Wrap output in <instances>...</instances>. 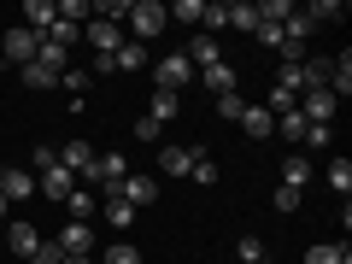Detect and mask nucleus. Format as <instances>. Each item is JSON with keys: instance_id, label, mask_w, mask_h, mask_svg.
I'll use <instances>...</instances> for the list:
<instances>
[{"instance_id": "obj_1", "label": "nucleus", "mask_w": 352, "mask_h": 264, "mask_svg": "<svg viewBox=\"0 0 352 264\" xmlns=\"http://www.w3.org/2000/svg\"><path fill=\"white\" fill-rule=\"evenodd\" d=\"M164 24H170V12H164L159 0H129V41H141V47H147Z\"/></svg>"}, {"instance_id": "obj_2", "label": "nucleus", "mask_w": 352, "mask_h": 264, "mask_svg": "<svg viewBox=\"0 0 352 264\" xmlns=\"http://www.w3.org/2000/svg\"><path fill=\"white\" fill-rule=\"evenodd\" d=\"M36 47H41L36 30L6 24V36H0V59H6V65H18V71H24V65H36Z\"/></svg>"}, {"instance_id": "obj_3", "label": "nucleus", "mask_w": 352, "mask_h": 264, "mask_svg": "<svg viewBox=\"0 0 352 264\" xmlns=\"http://www.w3.org/2000/svg\"><path fill=\"white\" fill-rule=\"evenodd\" d=\"M153 82H159V88H164V94H182V88H188V82H194V65H188V59H182V53H164V59H159V65H153Z\"/></svg>"}, {"instance_id": "obj_4", "label": "nucleus", "mask_w": 352, "mask_h": 264, "mask_svg": "<svg viewBox=\"0 0 352 264\" xmlns=\"http://www.w3.org/2000/svg\"><path fill=\"white\" fill-rule=\"evenodd\" d=\"M82 36H88V47H94V59H112V53L129 41V36H124V24H106V18H88Z\"/></svg>"}, {"instance_id": "obj_5", "label": "nucleus", "mask_w": 352, "mask_h": 264, "mask_svg": "<svg viewBox=\"0 0 352 264\" xmlns=\"http://www.w3.org/2000/svg\"><path fill=\"white\" fill-rule=\"evenodd\" d=\"M335 112H340V100L329 94V88H305V100H300L305 124H335Z\"/></svg>"}, {"instance_id": "obj_6", "label": "nucleus", "mask_w": 352, "mask_h": 264, "mask_svg": "<svg viewBox=\"0 0 352 264\" xmlns=\"http://www.w3.org/2000/svg\"><path fill=\"white\" fill-rule=\"evenodd\" d=\"M53 247H59L65 258H88V252H94V229H88V223H65Z\"/></svg>"}, {"instance_id": "obj_7", "label": "nucleus", "mask_w": 352, "mask_h": 264, "mask_svg": "<svg viewBox=\"0 0 352 264\" xmlns=\"http://www.w3.org/2000/svg\"><path fill=\"white\" fill-rule=\"evenodd\" d=\"M36 188L47 194L53 206H65V200H71V188H76V176L65 170V164H53V170H41V176H36Z\"/></svg>"}, {"instance_id": "obj_8", "label": "nucleus", "mask_w": 352, "mask_h": 264, "mask_svg": "<svg viewBox=\"0 0 352 264\" xmlns=\"http://www.w3.org/2000/svg\"><path fill=\"white\" fill-rule=\"evenodd\" d=\"M36 247H41V229H36V223H24V217H12V223H6V252L30 258Z\"/></svg>"}, {"instance_id": "obj_9", "label": "nucleus", "mask_w": 352, "mask_h": 264, "mask_svg": "<svg viewBox=\"0 0 352 264\" xmlns=\"http://www.w3.org/2000/svg\"><path fill=\"white\" fill-rule=\"evenodd\" d=\"M182 59H188L194 71H206V65H223V47H217V36L194 30V41H188V53H182Z\"/></svg>"}, {"instance_id": "obj_10", "label": "nucleus", "mask_w": 352, "mask_h": 264, "mask_svg": "<svg viewBox=\"0 0 352 264\" xmlns=\"http://www.w3.org/2000/svg\"><path fill=\"white\" fill-rule=\"evenodd\" d=\"M194 159H200V153H194V147H176V141H164V147H159V170L164 176H188Z\"/></svg>"}, {"instance_id": "obj_11", "label": "nucleus", "mask_w": 352, "mask_h": 264, "mask_svg": "<svg viewBox=\"0 0 352 264\" xmlns=\"http://www.w3.org/2000/svg\"><path fill=\"white\" fill-rule=\"evenodd\" d=\"M0 194H6V206H12V200H30V194H36V176H30L24 164H6V176H0Z\"/></svg>"}, {"instance_id": "obj_12", "label": "nucleus", "mask_w": 352, "mask_h": 264, "mask_svg": "<svg viewBox=\"0 0 352 264\" xmlns=\"http://www.w3.org/2000/svg\"><path fill=\"white\" fill-rule=\"evenodd\" d=\"M53 24H59V6H53V0H24V30L47 36Z\"/></svg>"}, {"instance_id": "obj_13", "label": "nucleus", "mask_w": 352, "mask_h": 264, "mask_svg": "<svg viewBox=\"0 0 352 264\" xmlns=\"http://www.w3.org/2000/svg\"><path fill=\"white\" fill-rule=\"evenodd\" d=\"M59 164H65V170H71V176H82L88 164H94V147H88L82 135H76V141H65V147H59Z\"/></svg>"}, {"instance_id": "obj_14", "label": "nucleus", "mask_w": 352, "mask_h": 264, "mask_svg": "<svg viewBox=\"0 0 352 264\" xmlns=\"http://www.w3.org/2000/svg\"><path fill=\"white\" fill-rule=\"evenodd\" d=\"M329 94H335V100H346V94H352V53L329 59Z\"/></svg>"}, {"instance_id": "obj_15", "label": "nucleus", "mask_w": 352, "mask_h": 264, "mask_svg": "<svg viewBox=\"0 0 352 264\" xmlns=\"http://www.w3.org/2000/svg\"><path fill=\"white\" fill-rule=\"evenodd\" d=\"M241 129H247V141H264V135H276V118L264 112V106H247L241 112Z\"/></svg>"}, {"instance_id": "obj_16", "label": "nucleus", "mask_w": 352, "mask_h": 264, "mask_svg": "<svg viewBox=\"0 0 352 264\" xmlns=\"http://www.w3.org/2000/svg\"><path fill=\"white\" fill-rule=\"evenodd\" d=\"M94 170H100V188L112 194L118 182H124V176H129V159H124V153H106V159H94Z\"/></svg>"}, {"instance_id": "obj_17", "label": "nucleus", "mask_w": 352, "mask_h": 264, "mask_svg": "<svg viewBox=\"0 0 352 264\" xmlns=\"http://www.w3.org/2000/svg\"><path fill=\"white\" fill-rule=\"evenodd\" d=\"M206 88H212V94H217V100H223V94H235V82H241V76H235V65H206Z\"/></svg>"}, {"instance_id": "obj_18", "label": "nucleus", "mask_w": 352, "mask_h": 264, "mask_svg": "<svg viewBox=\"0 0 352 264\" xmlns=\"http://www.w3.org/2000/svg\"><path fill=\"white\" fill-rule=\"evenodd\" d=\"M311 159H300V153H288V159H282V182H288V188H300L305 194V182H311Z\"/></svg>"}, {"instance_id": "obj_19", "label": "nucleus", "mask_w": 352, "mask_h": 264, "mask_svg": "<svg viewBox=\"0 0 352 264\" xmlns=\"http://www.w3.org/2000/svg\"><path fill=\"white\" fill-rule=\"evenodd\" d=\"M100 212H106V223H112V229H129V223H135V206H129L118 188L106 194V206H100Z\"/></svg>"}, {"instance_id": "obj_20", "label": "nucleus", "mask_w": 352, "mask_h": 264, "mask_svg": "<svg viewBox=\"0 0 352 264\" xmlns=\"http://www.w3.org/2000/svg\"><path fill=\"white\" fill-rule=\"evenodd\" d=\"M59 76H65V71H53V65H41V59H36V65H24V88H36V94L59 88Z\"/></svg>"}, {"instance_id": "obj_21", "label": "nucleus", "mask_w": 352, "mask_h": 264, "mask_svg": "<svg viewBox=\"0 0 352 264\" xmlns=\"http://www.w3.org/2000/svg\"><path fill=\"white\" fill-rule=\"evenodd\" d=\"M65 212H71V223H88V217L100 212V200H94L88 188H71V200H65Z\"/></svg>"}, {"instance_id": "obj_22", "label": "nucleus", "mask_w": 352, "mask_h": 264, "mask_svg": "<svg viewBox=\"0 0 352 264\" xmlns=\"http://www.w3.org/2000/svg\"><path fill=\"white\" fill-rule=\"evenodd\" d=\"M118 194H124L129 206H147V200H153V176H124V182H118Z\"/></svg>"}, {"instance_id": "obj_23", "label": "nucleus", "mask_w": 352, "mask_h": 264, "mask_svg": "<svg viewBox=\"0 0 352 264\" xmlns=\"http://www.w3.org/2000/svg\"><path fill=\"white\" fill-rule=\"evenodd\" d=\"M141 65H147V47H141V41H124V47L112 53V71H141Z\"/></svg>"}, {"instance_id": "obj_24", "label": "nucleus", "mask_w": 352, "mask_h": 264, "mask_svg": "<svg viewBox=\"0 0 352 264\" xmlns=\"http://www.w3.org/2000/svg\"><path fill=\"white\" fill-rule=\"evenodd\" d=\"M323 176H329V188H335L340 200L352 194V159H329V170H323Z\"/></svg>"}, {"instance_id": "obj_25", "label": "nucleus", "mask_w": 352, "mask_h": 264, "mask_svg": "<svg viewBox=\"0 0 352 264\" xmlns=\"http://www.w3.org/2000/svg\"><path fill=\"white\" fill-rule=\"evenodd\" d=\"M276 135L288 141V147H300V141H305V118H300V106H294V112H282V118H276Z\"/></svg>"}, {"instance_id": "obj_26", "label": "nucleus", "mask_w": 352, "mask_h": 264, "mask_svg": "<svg viewBox=\"0 0 352 264\" xmlns=\"http://www.w3.org/2000/svg\"><path fill=\"white\" fill-rule=\"evenodd\" d=\"M229 30H258V6H252V0H235V6H229Z\"/></svg>"}, {"instance_id": "obj_27", "label": "nucleus", "mask_w": 352, "mask_h": 264, "mask_svg": "<svg viewBox=\"0 0 352 264\" xmlns=\"http://www.w3.org/2000/svg\"><path fill=\"white\" fill-rule=\"evenodd\" d=\"M147 118H153V124H170V118H176V94L153 88V106H147Z\"/></svg>"}, {"instance_id": "obj_28", "label": "nucleus", "mask_w": 352, "mask_h": 264, "mask_svg": "<svg viewBox=\"0 0 352 264\" xmlns=\"http://www.w3.org/2000/svg\"><path fill=\"white\" fill-rule=\"evenodd\" d=\"M59 82L71 88V100H88V88H94V71H65Z\"/></svg>"}, {"instance_id": "obj_29", "label": "nucleus", "mask_w": 352, "mask_h": 264, "mask_svg": "<svg viewBox=\"0 0 352 264\" xmlns=\"http://www.w3.org/2000/svg\"><path fill=\"white\" fill-rule=\"evenodd\" d=\"M200 30H206V36H217V30H229V6H217V0H212V6L200 12Z\"/></svg>"}, {"instance_id": "obj_30", "label": "nucleus", "mask_w": 352, "mask_h": 264, "mask_svg": "<svg viewBox=\"0 0 352 264\" xmlns=\"http://www.w3.org/2000/svg\"><path fill=\"white\" fill-rule=\"evenodd\" d=\"M305 264H352V252L346 247H311V252H305Z\"/></svg>"}, {"instance_id": "obj_31", "label": "nucleus", "mask_w": 352, "mask_h": 264, "mask_svg": "<svg viewBox=\"0 0 352 264\" xmlns=\"http://www.w3.org/2000/svg\"><path fill=\"white\" fill-rule=\"evenodd\" d=\"M53 164H59V147H36L24 170H30V176H41V170H53Z\"/></svg>"}, {"instance_id": "obj_32", "label": "nucleus", "mask_w": 352, "mask_h": 264, "mask_svg": "<svg viewBox=\"0 0 352 264\" xmlns=\"http://www.w3.org/2000/svg\"><path fill=\"white\" fill-rule=\"evenodd\" d=\"M188 176H194V182H200V188H212V182H217V176H223V170H217V159H206V153H200Z\"/></svg>"}, {"instance_id": "obj_33", "label": "nucleus", "mask_w": 352, "mask_h": 264, "mask_svg": "<svg viewBox=\"0 0 352 264\" xmlns=\"http://www.w3.org/2000/svg\"><path fill=\"white\" fill-rule=\"evenodd\" d=\"M270 206H276V212H288V217H294V212H300V206H305V194H300V188H288V182H282V188H276V200H270Z\"/></svg>"}, {"instance_id": "obj_34", "label": "nucleus", "mask_w": 352, "mask_h": 264, "mask_svg": "<svg viewBox=\"0 0 352 264\" xmlns=\"http://www.w3.org/2000/svg\"><path fill=\"white\" fill-rule=\"evenodd\" d=\"M235 252H241V264H258V258H270L258 235H241V247H235Z\"/></svg>"}, {"instance_id": "obj_35", "label": "nucleus", "mask_w": 352, "mask_h": 264, "mask_svg": "<svg viewBox=\"0 0 352 264\" xmlns=\"http://www.w3.org/2000/svg\"><path fill=\"white\" fill-rule=\"evenodd\" d=\"M300 147H311V153H329V124H305V141Z\"/></svg>"}, {"instance_id": "obj_36", "label": "nucleus", "mask_w": 352, "mask_h": 264, "mask_svg": "<svg viewBox=\"0 0 352 264\" xmlns=\"http://www.w3.org/2000/svg\"><path fill=\"white\" fill-rule=\"evenodd\" d=\"M106 264H141V247H129V241H118V247H106Z\"/></svg>"}, {"instance_id": "obj_37", "label": "nucleus", "mask_w": 352, "mask_h": 264, "mask_svg": "<svg viewBox=\"0 0 352 264\" xmlns=\"http://www.w3.org/2000/svg\"><path fill=\"white\" fill-rule=\"evenodd\" d=\"M164 12H170V18H182V24H194V30H200V12H206V6H200V0H182V6H164Z\"/></svg>"}, {"instance_id": "obj_38", "label": "nucleus", "mask_w": 352, "mask_h": 264, "mask_svg": "<svg viewBox=\"0 0 352 264\" xmlns=\"http://www.w3.org/2000/svg\"><path fill=\"white\" fill-rule=\"evenodd\" d=\"M252 36H258L264 47H288V36H282V24H258V30H252Z\"/></svg>"}, {"instance_id": "obj_39", "label": "nucleus", "mask_w": 352, "mask_h": 264, "mask_svg": "<svg viewBox=\"0 0 352 264\" xmlns=\"http://www.w3.org/2000/svg\"><path fill=\"white\" fill-rule=\"evenodd\" d=\"M217 112H223V118H235V124H241V112H247V100H241V88H235V94H223V100H217Z\"/></svg>"}, {"instance_id": "obj_40", "label": "nucleus", "mask_w": 352, "mask_h": 264, "mask_svg": "<svg viewBox=\"0 0 352 264\" xmlns=\"http://www.w3.org/2000/svg\"><path fill=\"white\" fill-rule=\"evenodd\" d=\"M59 258H65V252H59V247H53V241H41V247H36V252H30V258H24V264H59Z\"/></svg>"}, {"instance_id": "obj_41", "label": "nucleus", "mask_w": 352, "mask_h": 264, "mask_svg": "<svg viewBox=\"0 0 352 264\" xmlns=\"http://www.w3.org/2000/svg\"><path fill=\"white\" fill-rule=\"evenodd\" d=\"M159 129H164V124H153V118H135V135H141V141H159Z\"/></svg>"}, {"instance_id": "obj_42", "label": "nucleus", "mask_w": 352, "mask_h": 264, "mask_svg": "<svg viewBox=\"0 0 352 264\" xmlns=\"http://www.w3.org/2000/svg\"><path fill=\"white\" fill-rule=\"evenodd\" d=\"M59 264H94V258H59Z\"/></svg>"}, {"instance_id": "obj_43", "label": "nucleus", "mask_w": 352, "mask_h": 264, "mask_svg": "<svg viewBox=\"0 0 352 264\" xmlns=\"http://www.w3.org/2000/svg\"><path fill=\"white\" fill-rule=\"evenodd\" d=\"M0 223H6V194H0Z\"/></svg>"}, {"instance_id": "obj_44", "label": "nucleus", "mask_w": 352, "mask_h": 264, "mask_svg": "<svg viewBox=\"0 0 352 264\" xmlns=\"http://www.w3.org/2000/svg\"><path fill=\"white\" fill-rule=\"evenodd\" d=\"M0 76H6V59H0Z\"/></svg>"}, {"instance_id": "obj_45", "label": "nucleus", "mask_w": 352, "mask_h": 264, "mask_svg": "<svg viewBox=\"0 0 352 264\" xmlns=\"http://www.w3.org/2000/svg\"><path fill=\"white\" fill-rule=\"evenodd\" d=\"M0 176H6V164H0Z\"/></svg>"}, {"instance_id": "obj_46", "label": "nucleus", "mask_w": 352, "mask_h": 264, "mask_svg": "<svg viewBox=\"0 0 352 264\" xmlns=\"http://www.w3.org/2000/svg\"><path fill=\"white\" fill-rule=\"evenodd\" d=\"M258 264H270V258H258Z\"/></svg>"}]
</instances>
